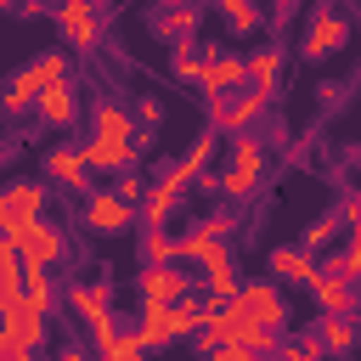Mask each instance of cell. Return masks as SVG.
Wrapping results in <instances>:
<instances>
[{"label": "cell", "instance_id": "obj_1", "mask_svg": "<svg viewBox=\"0 0 361 361\" xmlns=\"http://www.w3.org/2000/svg\"><path fill=\"white\" fill-rule=\"evenodd\" d=\"M79 147H85L90 175H124V169H135V147H147V135L135 130V113H130V107L96 102V113H90V141H79Z\"/></svg>", "mask_w": 361, "mask_h": 361}, {"label": "cell", "instance_id": "obj_2", "mask_svg": "<svg viewBox=\"0 0 361 361\" xmlns=\"http://www.w3.org/2000/svg\"><path fill=\"white\" fill-rule=\"evenodd\" d=\"M259 180H265V135L254 130V135H231V164L214 169V175H203L197 186L220 192L226 203H248L259 192Z\"/></svg>", "mask_w": 361, "mask_h": 361}, {"label": "cell", "instance_id": "obj_3", "mask_svg": "<svg viewBox=\"0 0 361 361\" xmlns=\"http://www.w3.org/2000/svg\"><path fill=\"white\" fill-rule=\"evenodd\" d=\"M203 316H209V305H203V299H180V305H141V316H135V338H141V350H147V355H158V350H169V344H180V338H192V333L203 327Z\"/></svg>", "mask_w": 361, "mask_h": 361}, {"label": "cell", "instance_id": "obj_4", "mask_svg": "<svg viewBox=\"0 0 361 361\" xmlns=\"http://www.w3.org/2000/svg\"><path fill=\"white\" fill-rule=\"evenodd\" d=\"M62 79H68V56H62V51L34 56L28 68H17V73L6 79V90H0V113H34V102H39L51 85H62Z\"/></svg>", "mask_w": 361, "mask_h": 361}, {"label": "cell", "instance_id": "obj_5", "mask_svg": "<svg viewBox=\"0 0 361 361\" xmlns=\"http://www.w3.org/2000/svg\"><path fill=\"white\" fill-rule=\"evenodd\" d=\"M51 209V186L45 180H6L0 186V237L17 243L23 231H34Z\"/></svg>", "mask_w": 361, "mask_h": 361}, {"label": "cell", "instance_id": "obj_6", "mask_svg": "<svg viewBox=\"0 0 361 361\" xmlns=\"http://www.w3.org/2000/svg\"><path fill=\"white\" fill-rule=\"evenodd\" d=\"M209 107V124L220 130V135H254V124L271 113V90H237V96H209L203 102Z\"/></svg>", "mask_w": 361, "mask_h": 361}, {"label": "cell", "instance_id": "obj_7", "mask_svg": "<svg viewBox=\"0 0 361 361\" xmlns=\"http://www.w3.org/2000/svg\"><path fill=\"white\" fill-rule=\"evenodd\" d=\"M344 45H350V17L333 11L327 0H316V11L305 17V34H299V56H305V62H327V56H338Z\"/></svg>", "mask_w": 361, "mask_h": 361}, {"label": "cell", "instance_id": "obj_8", "mask_svg": "<svg viewBox=\"0 0 361 361\" xmlns=\"http://www.w3.org/2000/svg\"><path fill=\"white\" fill-rule=\"evenodd\" d=\"M197 90H203V102H209V96H237V90H248V56L220 51V45H203V79H197Z\"/></svg>", "mask_w": 361, "mask_h": 361}, {"label": "cell", "instance_id": "obj_9", "mask_svg": "<svg viewBox=\"0 0 361 361\" xmlns=\"http://www.w3.org/2000/svg\"><path fill=\"white\" fill-rule=\"evenodd\" d=\"M135 220H141V209H135V203H124L113 186H107V192H90V197H85V209H79V226H90L96 237H124Z\"/></svg>", "mask_w": 361, "mask_h": 361}, {"label": "cell", "instance_id": "obj_10", "mask_svg": "<svg viewBox=\"0 0 361 361\" xmlns=\"http://www.w3.org/2000/svg\"><path fill=\"white\" fill-rule=\"evenodd\" d=\"M56 28L79 56H90L102 45V0H62L56 6Z\"/></svg>", "mask_w": 361, "mask_h": 361}, {"label": "cell", "instance_id": "obj_11", "mask_svg": "<svg viewBox=\"0 0 361 361\" xmlns=\"http://www.w3.org/2000/svg\"><path fill=\"white\" fill-rule=\"evenodd\" d=\"M135 293H141V305H180V299H192V276L180 265H141Z\"/></svg>", "mask_w": 361, "mask_h": 361}, {"label": "cell", "instance_id": "obj_12", "mask_svg": "<svg viewBox=\"0 0 361 361\" xmlns=\"http://www.w3.org/2000/svg\"><path fill=\"white\" fill-rule=\"evenodd\" d=\"M237 305L248 310V322H259V327H288V299H282V282H243L237 288Z\"/></svg>", "mask_w": 361, "mask_h": 361}, {"label": "cell", "instance_id": "obj_13", "mask_svg": "<svg viewBox=\"0 0 361 361\" xmlns=\"http://www.w3.org/2000/svg\"><path fill=\"white\" fill-rule=\"evenodd\" d=\"M11 248H17V259H23V265H51V271H56V265L68 259V231L39 220V226H34V231H23Z\"/></svg>", "mask_w": 361, "mask_h": 361}, {"label": "cell", "instance_id": "obj_14", "mask_svg": "<svg viewBox=\"0 0 361 361\" xmlns=\"http://www.w3.org/2000/svg\"><path fill=\"white\" fill-rule=\"evenodd\" d=\"M62 305L90 327V322L113 316V282H107V276H90V282L79 276V282H68V288H62Z\"/></svg>", "mask_w": 361, "mask_h": 361}, {"label": "cell", "instance_id": "obj_15", "mask_svg": "<svg viewBox=\"0 0 361 361\" xmlns=\"http://www.w3.org/2000/svg\"><path fill=\"white\" fill-rule=\"evenodd\" d=\"M45 310H34V305H17V310H6L0 316V338L11 344V350H28V355H39L45 350Z\"/></svg>", "mask_w": 361, "mask_h": 361}, {"label": "cell", "instance_id": "obj_16", "mask_svg": "<svg viewBox=\"0 0 361 361\" xmlns=\"http://www.w3.org/2000/svg\"><path fill=\"white\" fill-rule=\"evenodd\" d=\"M34 118H39L45 130H73V124H79V85H73V79L51 85V90L34 102Z\"/></svg>", "mask_w": 361, "mask_h": 361}, {"label": "cell", "instance_id": "obj_17", "mask_svg": "<svg viewBox=\"0 0 361 361\" xmlns=\"http://www.w3.org/2000/svg\"><path fill=\"white\" fill-rule=\"evenodd\" d=\"M45 180H56V186L90 197V164H85V147H68V141L51 147V152H45Z\"/></svg>", "mask_w": 361, "mask_h": 361}, {"label": "cell", "instance_id": "obj_18", "mask_svg": "<svg viewBox=\"0 0 361 361\" xmlns=\"http://www.w3.org/2000/svg\"><path fill=\"white\" fill-rule=\"evenodd\" d=\"M310 299H316V310H322V316H361V293H355V282H350V276H327V271H316Z\"/></svg>", "mask_w": 361, "mask_h": 361}, {"label": "cell", "instance_id": "obj_19", "mask_svg": "<svg viewBox=\"0 0 361 361\" xmlns=\"http://www.w3.org/2000/svg\"><path fill=\"white\" fill-rule=\"evenodd\" d=\"M265 271H271V282H299V288H310L316 282V271H322V259L310 254V248H271V259H265Z\"/></svg>", "mask_w": 361, "mask_h": 361}, {"label": "cell", "instance_id": "obj_20", "mask_svg": "<svg viewBox=\"0 0 361 361\" xmlns=\"http://www.w3.org/2000/svg\"><path fill=\"white\" fill-rule=\"evenodd\" d=\"M180 197H186V186L164 169V175L147 186V197H141V226H169V214L180 209Z\"/></svg>", "mask_w": 361, "mask_h": 361}, {"label": "cell", "instance_id": "obj_21", "mask_svg": "<svg viewBox=\"0 0 361 361\" xmlns=\"http://www.w3.org/2000/svg\"><path fill=\"white\" fill-rule=\"evenodd\" d=\"M316 338H322V355L327 361H350L361 327H355V316H316Z\"/></svg>", "mask_w": 361, "mask_h": 361}, {"label": "cell", "instance_id": "obj_22", "mask_svg": "<svg viewBox=\"0 0 361 361\" xmlns=\"http://www.w3.org/2000/svg\"><path fill=\"white\" fill-rule=\"evenodd\" d=\"M214 147H220V130L209 124V130H203V135H197V141L186 147V158H175V164H169V175H175L180 186H192V180H203V169H209V158H214Z\"/></svg>", "mask_w": 361, "mask_h": 361}, {"label": "cell", "instance_id": "obj_23", "mask_svg": "<svg viewBox=\"0 0 361 361\" xmlns=\"http://www.w3.org/2000/svg\"><path fill=\"white\" fill-rule=\"evenodd\" d=\"M17 305H23V259H17V248L0 237V316L17 310Z\"/></svg>", "mask_w": 361, "mask_h": 361}, {"label": "cell", "instance_id": "obj_24", "mask_svg": "<svg viewBox=\"0 0 361 361\" xmlns=\"http://www.w3.org/2000/svg\"><path fill=\"white\" fill-rule=\"evenodd\" d=\"M282 45H259V51H248V85L254 90H276V79H282Z\"/></svg>", "mask_w": 361, "mask_h": 361}, {"label": "cell", "instance_id": "obj_25", "mask_svg": "<svg viewBox=\"0 0 361 361\" xmlns=\"http://www.w3.org/2000/svg\"><path fill=\"white\" fill-rule=\"evenodd\" d=\"M175 254H180V237L169 226H141V259L147 265H180Z\"/></svg>", "mask_w": 361, "mask_h": 361}, {"label": "cell", "instance_id": "obj_26", "mask_svg": "<svg viewBox=\"0 0 361 361\" xmlns=\"http://www.w3.org/2000/svg\"><path fill=\"white\" fill-rule=\"evenodd\" d=\"M237 259L226 254V259H214V265H203V293L214 299V305H226V299H237Z\"/></svg>", "mask_w": 361, "mask_h": 361}, {"label": "cell", "instance_id": "obj_27", "mask_svg": "<svg viewBox=\"0 0 361 361\" xmlns=\"http://www.w3.org/2000/svg\"><path fill=\"white\" fill-rule=\"evenodd\" d=\"M23 305H34V310H45V316H51V305H56L51 265H23Z\"/></svg>", "mask_w": 361, "mask_h": 361}, {"label": "cell", "instance_id": "obj_28", "mask_svg": "<svg viewBox=\"0 0 361 361\" xmlns=\"http://www.w3.org/2000/svg\"><path fill=\"white\" fill-rule=\"evenodd\" d=\"M214 11L226 17V28L237 34V39H248V34H259V0H214Z\"/></svg>", "mask_w": 361, "mask_h": 361}, {"label": "cell", "instance_id": "obj_29", "mask_svg": "<svg viewBox=\"0 0 361 361\" xmlns=\"http://www.w3.org/2000/svg\"><path fill=\"white\" fill-rule=\"evenodd\" d=\"M158 39H169V45H186L192 34H197V6H180V11H158Z\"/></svg>", "mask_w": 361, "mask_h": 361}, {"label": "cell", "instance_id": "obj_30", "mask_svg": "<svg viewBox=\"0 0 361 361\" xmlns=\"http://www.w3.org/2000/svg\"><path fill=\"white\" fill-rule=\"evenodd\" d=\"M226 254H231L226 243H214V237H203V231H186L175 259H192V265H214V259H226Z\"/></svg>", "mask_w": 361, "mask_h": 361}, {"label": "cell", "instance_id": "obj_31", "mask_svg": "<svg viewBox=\"0 0 361 361\" xmlns=\"http://www.w3.org/2000/svg\"><path fill=\"white\" fill-rule=\"evenodd\" d=\"M169 73L197 85V79H203V45H197V39H186V45H169Z\"/></svg>", "mask_w": 361, "mask_h": 361}, {"label": "cell", "instance_id": "obj_32", "mask_svg": "<svg viewBox=\"0 0 361 361\" xmlns=\"http://www.w3.org/2000/svg\"><path fill=\"white\" fill-rule=\"evenodd\" d=\"M338 226H344L338 214H316V220H310V226L299 231V248H310V254H316V248H327V243L338 237Z\"/></svg>", "mask_w": 361, "mask_h": 361}, {"label": "cell", "instance_id": "obj_33", "mask_svg": "<svg viewBox=\"0 0 361 361\" xmlns=\"http://www.w3.org/2000/svg\"><path fill=\"white\" fill-rule=\"evenodd\" d=\"M192 231H203V237H214V243H231V231H237V209H214V214H203Z\"/></svg>", "mask_w": 361, "mask_h": 361}, {"label": "cell", "instance_id": "obj_34", "mask_svg": "<svg viewBox=\"0 0 361 361\" xmlns=\"http://www.w3.org/2000/svg\"><path fill=\"white\" fill-rule=\"evenodd\" d=\"M96 361H147V350H141V338H135V327H130V333H124L107 355H96Z\"/></svg>", "mask_w": 361, "mask_h": 361}, {"label": "cell", "instance_id": "obj_35", "mask_svg": "<svg viewBox=\"0 0 361 361\" xmlns=\"http://www.w3.org/2000/svg\"><path fill=\"white\" fill-rule=\"evenodd\" d=\"M135 118H141V135L152 141V130L164 124V107H158V96H141V102H135Z\"/></svg>", "mask_w": 361, "mask_h": 361}, {"label": "cell", "instance_id": "obj_36", "mask_svg": "<svg viewBox=\"0 0 361 361\" xmlns=\"http://www.w3.org/2000/svg\"><path fill=\"white\" fill-rule=\"evenodd\" d=\"M113 192H118L124 203H135V209H141V197H147V180H135V169H124V175L113 180Z\"/></svg>", "mask_w": 361, "mask_h": 361}, {"label": "cell", "instance_id": "obj_37", "mask_svg": "<svg viewBox=\"0 0 361 361\" xmlns=\"http://www.w3.org/2000/svg\"><path fill=\"white\" fill-rule=\"evenodd\" d=\"M338 220H344V226H361V192H350V197L338 203Z\"/></svg>", "mask_w": 361, "mask_h": 361}, {"label": "cell", "instance_id": "obj_38", "mask_svg": "<svg viewBox=\"0 0 361 361\" xmlns=\"http://www.w3.org/2000/svg\"><path fill=\"white\" fill-rule=\"evenodd\" d=\"M209 361H265V355H254V350H243V344H226V350H214Z\"/></svg>", "mask_w": 361, "mask_h": 361}, {"label": "cell", "instance_id": "obj_39", "mask_svg": "<svg viewBox=\"0 0 361 361\" xmlns=\"http://www.w3.org/2000/svg\"><path fill=\"white\" fill-rule=\"evenodd\" d=\"M56 361H96V355H90L85 344H62V350H56Z\"/></svg>", "mask_w": 361, "mask_h": 361}, {"label": "cell", "instance_id": "obj_40", "mask_svg": "<svg viewBox=\"0 0 361 361\" xmlns=\"http://www.w3.org/2000/svg\"><path fill=\"white\" fill-rule=\"evenodd\" d=\"M350 259H361V226H355V237H350V248H344Z\"/></svg>", "mask_w": 361, "mask_h": 361}, {"label": "cell", "instance_id": "obj_41", "mask_svg": "<svg viewBox=\"0 0 361 361\" xmlns=\"http://www.w3.org/2000/svg\"><path fill=\"white\" fill-rule=\"evenodd\" d=\"M17 355H23V350H11V344L0 338V361H17Z\"/></svg>", "mask_w": 361, "mask_h": 361}, {"label": "cell", "instance_id": "obj_42", "mask_svg": "<svg viewBox=\"0 0 361 361\" xmlns=\"http://www.w3.org/2000/svg\"><path fill=\"white\" fill-rule=\"evenodd\" d=\"M180 6H197V0H164V11H180Z\"/></svg>", "mask_w": 361, "mask_h": 361}, {"label": "cell", "instance_id": "obj_43", "mask_svg": "<svg viewBox=\"0 0 361 361\" xmlns=\"http://www.w3.org/2000/svg\"><path fill=\"white\" fill-rule=\"evenodd\" d=\"M17 6H23V0H0V11H17Z\"/></svg>", "mask_w": 361, "mask_h": 361}, {"label": "cell", "instance_id": "obj_44", "mask_svg": "<svg viewBox=\"0 0 361 361\" xmlns=\"http://www.w3.org/2000/svg\"><path fill=\"white\" fill-rule=\"evenodd\" d=\"M293 6H299V0H276V11H293Z\"/></svg>", "mask_w": 361, "mask_h": 361}, {"label": "cell", "instance_id": "obj_45", "mask_svg": "<svg viewBox=\"0 0 361 361\" xmlns=\"http://www.w3.org/2000/svg\"><path fill=\"white\" fill-rule=\"evenodd\" d=\"M355 164H361V158H355Z\"/></svg>", "mask_w": 361, "mask_h": 361}]
</instances>
